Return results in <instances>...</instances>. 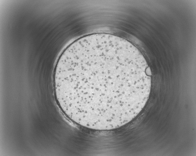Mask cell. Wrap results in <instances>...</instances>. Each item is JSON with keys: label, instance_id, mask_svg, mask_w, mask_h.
Masks as SVG:
<instances>
[{"label": "cell", "instance_id": "6da1fadb", "mask_svg": "<svg viewBox=\"0 0 196 156\" xmlns=\"http://www.w3.org/2000/svg\"><path fill=\"white\" fill-rule=\"evenodd\" d=\"M151 73L143 55L120 37L96 35L65 50L55 84L62 106L74 121L100 128L129 122L149 98Z\"/></svg>", "mask_w": 196, "mask_h": 156}]
</instances>
